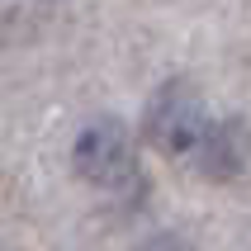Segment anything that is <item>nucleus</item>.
<instances>
[{
	"label": "nucleus",
	"instance_id": "obj_1",
	"mask_svg": "<svg viewBox=\"0 0 251 251\" xmlns=\"http://www.w3.org/2000/svg\"><path fill=\"white\" fill-rule=\"evenodd\" d=\"M209 128H213V119L204 114V100L180 81L161 85L152 95V104H147V114H142L147 142L161 156H171V161H195L204 138H209Z\"/></svg>",
	"mask_w": 251,
	"mask_h": 251
},
{
	"label": "nucleus",
	"instance_id": "obj_2",
	"mask_svg": "<svg viewBox=\"0 0 251 251\" xmlns=\"http://www.w3.org/2000/svg\"><path fill=\"white\" fill-rule=\"evenodd\" d=\"M71 166L85 185L119 190L133 180V133L119 119H90L71 142Z\"/></svg>",
	"mask_w": 251,
	"mask_h": 251
},
{
	"label": "nucleus",
	"instance_id": "obj_3",
	"mask_svg": "<svg viewBox=\"0 0 251 251\" xmlns=\"http://www.w3.org/2000/svg\"><path fill=\"white\" fill-rule=\"evenodd\" d=\"M251 161V133L242 119H223V124L209 128V138L199 147V156L190 166L204 176V180H237Z\"/></svg>",
	"mask_w": 251,
	"mask_h": 251
},
{
	"label": "nucleus",
	"instance_id": "obj_4",
	"mask_svg": "<svg viewBox=\"0 0 251 251\" xmlns=\"http://www.w3.org/2000/svg\"><path fill=\"white\" fill-rule=\"evenodd\" d=\"M142 251H195L185 237H171V232H156V237L142 242Z\"/></svg>",
	"mask_w": 251,
	"mask_h": 251
}]
</instances>
